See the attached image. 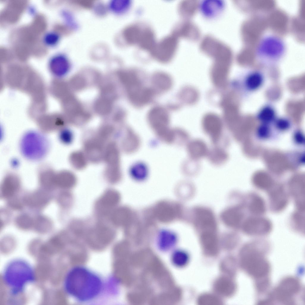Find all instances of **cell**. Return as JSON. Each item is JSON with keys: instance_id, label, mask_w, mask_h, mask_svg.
Returning <instances> with one entry per match:
<instances>
[{"instance_id": "6da1fadb", "label": "cell", "mask_w": 305, "mask_h": 305, "mask_svg": "<svg viewBox=\"0 0 305 305\" xmlns=\"http://www.w3.org/2000/svg\"><path fill=\"white\" fill-rule=\"evenodd\" d=\"M64 291L74 302L85 305H105L119 296L120 284L117 279L85 266L69 269L63 283Z\"/></svg>"}, {"instance_id": "7a4b0ae2", "label": "cell", "mask_w": 305, "mask_h": 305, "mask_svg": "<svg viewBox=\"0 0 305 305\" xmlns=\"http://www.w3.org/2000/svg\"><path fill=\"white\" fill-rule=\"evenodd\" d=\"M2 279L13 296L23 292L27 284L34 283L36 279L34 269L26 260L20 258L8 262L2 273Z\"/></svg>"}, {"instance_id": "3957f363", "label": "cell", "mask_w": 305, "mask_h": 305, "mask_svg": "<svg viewBox=\"0 0 305 305\" xmlns=\"http://www.w3.org/2000/svg\"><path fill=\"white\" fill-rule=\"evenodd\" d=\"M256 245L245 246L241 253V264L249 274L258 280L266 278L270 267L268 262Z\"/></svg>"}, {"instance_id": "277c9868", "label": "cell", "mask_w": 305, "mask_h": 305, "mask_svg": "<svg viewBox=\"0 0 305 305\" xmlns=\"http://www.w3.org/2000/svg\"><path fill=\"white\" fill-rule=\"evenodd\" d=\"M20 148L22 155L29 160L36 161L43 158L48 152L49 142L45 135L31 131L26 133L21 139Z\"/></svg>"}, {"instance_id": "5b68a950", "label": "cell", "mask_w": 305, "mask_h": 305, "mask_svg": "<svg viewBox=\"0 0 305 305\" xmlns=\"http://www.w3.org/2000/svg\"><path fill=\"white\" fill-rule=\"evenodd\" d=\"M125 77L130 98L134 105L142 106L150 102L153 91L150 88L143 86L135 72L133 71L128 72Z\"/></svg>"}, {"instance_id": "8992f818", "label": "cell", "mask_w": 305, "mask_h": 305, "mask_svg": "<svg viewBox=\"0 0 305 305\" xmlns=\"http://www.w3.org/2000/svg\"><path fill=\"white\" fill-rule=\"evenodd\" d=\"M177 44V40L175 36H168L156 44L151 52L153 57L157 60L166 63L171 60L174 56Z\"/></svg>"}, {"instance_id": "52a82bcc", "label": "cell", "mask_w": 305, "mask_h": 305, "mask_svg": "<svg viewBox=\"0 0 305 305\" xmlns=\"http://www.w3.org/2000/svg\"><path fill=\"white\" fill-rule=\"evenodd\" d=\"M298 281L293 278H287L283 280L275 289V296L279 301L286 304L293 302L294 296L300 289Z\"/></svg>"}, {"instance_id": "ba28073f", "label": "cell", "mask_w": 305, "mask_h": 305, "mask_svg": "<svg viewBox=\"0 0 305 305\" xmlns=\"http://www.w3.org/2000/svg\"><path fill=\"white\" fill-rule=\"evenodd\" d=\"M52 198L49 191L39 189L25 194L22 200L24 205L30 208L41 210L48 205Z\"/></svg>"}, {"instance_id": "9c48e42d", "label": "cell", "mask_w": 305, "mask_h": 305, "mask_svg": "<svg viewBox=\"0 0 305 305\" xmlns=\"http://www.w3.org/2000/svg\"><path fill=\"white\" fill-rule=\"evenodd\" d=\"M244 231L252 236H261L267 234L272 228L270 221L267 219L261 217L250 218L246 220L242 225Z\"/></svg>"}, {"instance_id": "30bf717a", "label": "cell", "mask_w": 305, "mask_h": 305, "mask_svg": "<svg viewBox=\"0 0 305 305\" xmlns=\"http://www.w3.org/2000/svg\"><path fill=\"white\" fill-rule=\"evenodd\" d=\"M195 223L196 227L201 232L216 231L215 219L210 211L204 208H199L196 211Z\"/></svg>"}, {"instance_id": "8fae6325", "label": "cell", "mask_w": 305, "mask_h": 305, "mask_svg": "<svg viewBox=\"0 0 305 305\" xmlns=\"http://www.w3.org/2000/svg\"><path fill=\"white\" fill-rule=\"evenodd\" d=\"M177 241V236L172 231L163 229L158 233L156 237V243L159 249L167 251L173 248Z\"/></svg>"}, {"instance_id": "7c38bea8", "label": "cell", "mask_w": 305, "mask_h": 305, "mask_svg": "<svg viewBox=\"0 0 305 305\" xmlns=\"http://www.w3.org/2000/svg\"><path fill=\"white\" fill-rule=\"evenodd\" d=\"M269 195L270 206L273 211H281L287 206V196L282 188H279L269 191Z\"/></svg>"}, {"instance_id": "4fadbf2b", "label": "cell", "mask_w": 305, "mask_h": 305, "mask_svg": "<svg viewBox=\"0 0 305 305\" xmlns=\"http://www.w3.org/2000/svg\"><path fill=\"white\" fill-rule=\"evenodd\" d=\"M216 231L202 232L201 242L205 253L209 255L216 254L218 250V240Z\"/></svg>"}, {"instance_id": "5bb4252c", "label": "cell", "mask_w": 305, "mask_h": 305, "mask_svg": "<svg viewBox=\"0 0 305 305\" xmlns=\"http://www.w3.org/2000/svg\"><path fill=\"white\" fill-rule=\"evenodd\" d=\"M242 208L239 207L232 208L223 212L222 218L228 225L233 227L239 226L243 217Z\"/></svg>"}, {"instance_id": "9a60e30c", "label": "cell", "mask_w": 305, "mask_h": 305, "mask_svg": "<svg viewBox=\"0 0 305 305\" xmlns=\"http://www.w3.org/2000/svg\"><path fill=\"white\" fill-rule=\"evenodd\" d=\"M119 199L118 193L114 190L107 191L99 199L97 203V207L100 210H105L114 207Z\"/></svg>"}, {"instance_id": "2e32d148", "label": "cell", "mask_w": 305, "mask_h": 305, "mask_svg": "<svg viewBox=\"0 0 305 305\" xmlns=\"http://www.w3.org/2000/svg\"><path fill=\"white\" fill-rule=\"evenodd\" d=\"M188 150L191 158L197 160L208 155V151L206 143L200 139H194L189 143Z\"/></svg>"}, {"instance_id": "e0dca14e", "label": "cell", "mask_w": 305, "mask_h": 305, "mask_svg": "<svg viewBox=\"0 0 305 305\" xmlns=\"http://www.w3.org/2000/svg\"><path fill=\"white\" fill-rule=\"evenodd\" d=\"M204 129L211 139L214 144L219 141L222 134V128L218 121L215 120H207L204 124Z\"/></svg>"}, {"instance_id": "ac0fdd59", "label": "cell", "mask_w": 305, "mask_h": 305, "mask_svg": "<svg viewBox=\"0 0 305 305\" xmlns=\"http://www.w3.org/2000/svg\"><path fill=\"white\" fill-rule=\"evenodd\" d=\"M20 185L17 180L7 179L3 182L1 188V197L8 199L17 195L19 191Z\"/></svg>"}, {"instance_id": "d6986e66", "label": "cell", "mask_w": 305, "mask_h": 305, "mask_svg": "<svg viewBox=\"0 0 305 305\" xmlns=\"http://www.w3.org/2000/svg\"><path fill=\"white\" fill-rule=\"evenodd\" d=\"M264 81V77L262 73L257 71H251L245 78V86L249 91H253L259 88Z\"/></svg>"}, {"instance_id": "ffe728a7", "label": "cell", "mask_w": 305, "mask_h": 305, "mask_svg": "<svg viewBox=\"0 0 305 305\" xmlns=\"http://www.w3.org/2000/svg\"><path fill=\"white\" fill-rule=\"evenodd\" d=\"M169 116L167 111L164 108L160 107L152 108L148 113L150 120L156 125L165 124L168 120Z\"/></svg>"}, {"instance_id": "44dd1931", "label": "cell", "mask_w": 305, "mask_h": 305, "mask_svg": "<svg viewBox=\"0 0 305 305\" xmlns=\"http://www.w3.org/2000/svg\"><path fill=\"white\" fill-rule=\"evenodd\" d=\"M53 227L52 221L46 217L37 215L34 218L32 229L39 233H44L51 231Z\"/></svg>"}, {"instance_id": "7402d4cb", "label": "cell", "mask_w": 305, "mask_h": 305, "mask_svg": "<svg viewBox=\"0 0 305 305\" xmlns=\"http://www.w3.org/2000/svg\"><path fill=\"white\" fill-rule=\"evenodd\" d=\"M138 43L141 48L151 52L156 44L152 31L149 29L142 30Z\"/></svg>"}, {"instance_id": "603a6c76", "label": "cell", "mask_w": 305, "mask_h": 305, "mask_svg": "<svg viewBox=\"0 0 305 305\" xmlns=\"http://www.w3.org/2000/svg\"><path fill=\"white\" fill-rule=\"evenodd\" d=\"M229 279L226 278H220L215 283V288L217 291L225 296L232 294L235 289L234 283Z\"/></svg>"}, {"instance_id": "cb8c5ba5", "label": "cell", "mask_w": 305, "mask_h": 305, "mask_svg": "<svg viewBox=\"0 0 305 305\" xmlns=\"http://www.w3.org/2000/svg\"><path fill=\"white\" fill-rule=\"evenodd\" d=\"M152 81L154 86L160 90L168 89L172 85V81L170 77L167 74L162 73L155 74L153 77Z\"/></svg>"}, {"instance_id": "d4e9b609", "label": "cell", "mask_w": 305, "mask_h": 305, "mask_svg": "<svg viewBox=\"0 0 305 305\" xmlns=\"http://www.w3.org/2000/svg\"><path fill=\"white\" fill-rule=\"evenodd\" d=\"M250 201L249 208L252 213L259 215L265 213L266 211L265 203L261 197L257 195H254Z\"/></svg>"}, {"instance_id": "484cf974", "label": "cell", "mask_w": 305, "mask_h": 305, "mask_svg": "<svg viewBox=\"0 0 305 305\" xmlns=\"http://www.w3.org/2000/svg\"><path fill=\"white\" fill-rule=\"evenodd\" d=\"M276 113L274 108L269 105L263 107L259 111L257 118L262 123L269 124L275 120Z\"/></svg>"}, {"instance_id": "4316f807", "label": "cell", "mask_w": 305, "mask_h": 305, "mask_svg": "<svg viewBox=\"0 0 305 305\" xmlns=\"http://www.w3.org/2000/svg\"><path fill=\"white\" fill-rule=\"evenodd\" d=\"M142 30L136 25H131L127 27L124 32V38L127 43L130 44L138 43Z\"/></svg>"}, {"instance_id": "83f0119b", "label": "cell", "mask_w": 305, "mask_h": 305, "mask_svg": "<svg viewBox=\"0 0 305 305\" xmlns=\"http://www.w3.org/2000/svg\"><path fill=\"white\" fill-rule=\"evenodd\" d=\"M14 220L16 226L21 230L27 231L32 229L34 218L29 214H21L16 216Z\"/></svg>"}, {"instance_id": "f1b7e54d", "label": "cell", "mask_w": 305, "mask_h": 305, "mask_svg": "<svg viewBox=\"0 0 305 305\" xmlns=\"http://www.w3.org/2000/svg\"><path fill=\"white\" fill-rule=\"evenodd\" d=\"M208 155L209 160L215 164H220L223 163L227 160L228 155L226 151L220 147H215L209 152Z\"/></svg>"}, {"instance_id": "f546056e", "label": "cell", "mask_w": 305, "mask_h": 305, "mask_svg": "<svg viewBox=\"0 0 305 305\" xmlns=\"http://www.w3.org/2000/svg\"><path fill=\"white\" fill-rule=\"evenodd\" d=\"M171 260L172 263L177 267H183L185 265L189 260L187 253L181 250H176L172 253Z\"/></svg>"}, {"instance_id": "4dcf8cb0", "label": "cell", "mask_w": 305, "mask_h": 305, "mask_svg": "<svg viewBox=\"0 0 305 305\" xmlns=\"http://www.w3.org/2000/svg\"><path fill=\"white\" fill-rule=\"evenodd\" d=\"M7 205L11 209L17 211L22 210L24 205L22 198L21 199L17 195L8 199Z\"/></svg>"}, {"instance_id": "1f68e13d", "label": "cell", "mask_w": 305, "mask_h": 305, "mask_svg": "<svg viewBox=\"0 0 305 305\" xmlns=\"http://www.w3.org/2000/svg\"><path fill=\"white\" fill-rule=\"evenodd\" d=\"M270 133V129L268 124L262 123L258 127L257 130L258 137L261 139L268 138Z\"/></svg>"}, {"instance_id": "d6a6232c", "label": "cell", "mask_w": 305, "mask_h": 305, "mask_svg": "<svg viewBox=\"0 0 305 305\" xmlns=\"http://www.w3.org/2000/svg\"><path fill=\"white\" fill-rule=\"evenodd\" d=\"M274 122L276 128L281 130H284L288 129L290 126V121L285 118H281L276 119Z\"/></svg>"}, {"instance_id": "836d02e7", "label": "cell", "mask_w": 305, "mask_h": 305, "mask_svg": "<svg viewBox=\"0 0 305 305\" xmlns=\"http://www.w3.org/2000/svg\"><path fill=\"white\" fill-rule=\"evenodd\" d=\"M293 219L295 224L298 229L303 230L304 228V217L299 213H296L293 215Z\"/></svg>"}, {"instance_id": "e575fe53", "label": "cell", "mask_w": 305, "mask_h": 305, "mask_svg": "<svg viewBox=\"0 0 305 305\" xmlns=\"http://www.w3.org/2000/svg\"><path fill=\"white\" fill-rule=\"evenodd\" d=\"M59 40L58 35L54 33H49L47 34L44 38V41L47 44L49 45H55Z\"/></svg>"}, {"instance_id": "d590c367", "label": "cell", "mask_w": 305, "mask_h": 305, "mask_svg": "<svg viewBox=\"0 0 305 305\" xmlns=\"http://www.w3.org/2000/svg\"><path fill=\"white\" fill-rule=\"evenodd\" d=\"M199 303L203 304H208V303H213V304L220 303L216 298L209 295H205L201 296L199 299Z\"/></svg>"}, {"instance_id": "8d00e7d4", "label": "cell", "mask_w": 305, "mask_h": 305, "mask_svg": "<svg viewBox=\"0 0 305 305\" xmlns=\"http://www.w3.org/2000/svg\"><path fill=\"white\" fill-rule=\"evenodd\" d=\"M294 139L295 142L298 144H302L304 143V137L301 132L297 131L294 135Z\"/></svg>"}, {"instance_id": "74e56055", "label": "cell", "mask_w": 305, "mask_h": 305, "mask_svg": "<svg viewBox=\"0 0 305 305\" xmlns=\"http://www.w3.org/2000/svg\"><path fill=\"white\" fill-rule=\"evenodd\" d=\"M78 2L80 4L86 7H90L92 4V1H79Z\"/></svg>"}]
</instances>
